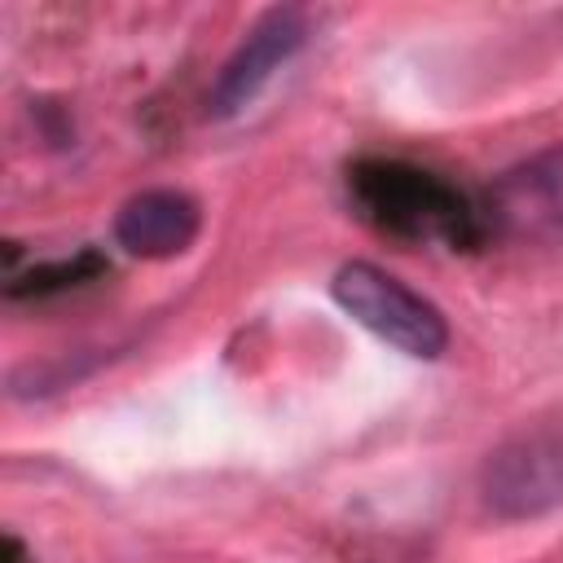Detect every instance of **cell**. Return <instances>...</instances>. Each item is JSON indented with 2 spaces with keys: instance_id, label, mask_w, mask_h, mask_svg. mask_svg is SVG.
I'll use <instances>...</instances> for the list:
<instances>
[{
  "instance_id": "cell-6",
  "label": "cell",
  "mask_w": 563,
  "mask_h": 563,
  "mask_svg": "<svg viewBox=\"0 0 563 563\" xmlns=\"http://www.w3.org/2000/svg\"><path fill=\"white\" fill-rule=\"evenodd\" d=\"M202 224L198 202L185 189H145L114 216V242L141 260H167L194 246Z\"/></svg>"
},
{
  "instance_id": "cell-8",
  "label": "cell",
  "mask_w": 563,
  "mask_h": 563,
  "mask_svg": "<svg viewBox=\"0 0 563 563\" xmlns=\"http://www.w3.org/2000/svg\"><path fill=\"white\" fill-rule=\"evenodd\" d=\"M4 550H9V563H26V554H22V545H18V541H13V537H9V541H4Z\"/></svg>"
},
{
  "instance_id": "cell-2",
  "label": "cell",
  "mask_w": 563,
  "mask_h": 563,
  "mask_svg": "<svg viewBox=\"0 0 563 563\" xmlns=\"http://www.w3.org/2000/svg\"><path fill=\"white\" fill-rule=\"evenodd\" d=\"M334 299L365 330H374L378 339H387L391 347H400L409 356L431 361L449 347L444 312L431 299H422L418 290H409L400 277L383 273L378 264H365V260L343 264L334 273Z\"/></svg>"
},
{
  "instance_id": "cell-1",
  "label": "cell",
  "mask_w": 563,
  "mask_h": 563,
  "mask_svg": "<svg viewBox=\"0 0 563 563\" xmlns=\"http://www.w3.org/2000/svg\"><path fill=\"white\" fill-rule=\"evenodd\" d=\"M352 198L361 211L400 238H444V242H475L484 229V216L440 176L396 163V158H369L352 172Z\"/></svg>"
},
{
  "instance_id": "cell-5",
  "label": "cell",
  "mask_w": 563,
  "mask_h": 563,
  "mask_svg": "<svg viewBox=\"0 0 563 563\" xmlns=\"http://www.w3.org/2000/svg\"><path fill=\"white\" fill-rule=\"evenodd\" d=\"M308 35V22L299 9H268L251 31L246 40L238 44V53L224 62L220 79L211 84V114H238L242 106H251V97L268 84V75L303 44Z\"/></svg>"
},
{
  "instance_id": "cell-7",
  "label": "cell",
  "mask_w": 563,
  "mask_h": 563,
  "mask_svg": "<svg viewBox=\"0 0 563 563\" xmlns=\"http://www.w3.org/2000/svg\"><path fill=\"white\" fill-rule=\"evenodd\" d=\"M97 273H106V260L97 251H84L75 260H57V264H40L31 268L26 277H13L9 282V295L22 299V295H48V290H66V286H79V282H92Z\"/></svg>"
},
{
  "instance_id": "cell-3",
  "label": "cell",
  "mask_w": 563,
  "mask_h": 563,
  "mask_svg": "<svg viewBox=\"0 0 563 563\" xmlns=\"http://www.w3.org/2000/svg\"><path fill=\"white\" fill-rule=\"evenodd\" d=\"M479 216L497 238L563 246V145H550L501 172Z\"/></svg>"
},
{
  "instance_id": "cell-4",
  "label": "cell",
  "mask_w": 563,
  "mask_h": 563,
  "mask_svg": "<svg viewBox=\"0 0 563 563\" xmlns=\"http://www.w3.org/2000/svg\"><path fill=\"white\" fill-rule=\"evenodd\" d=\"M484 501L506 519H528L563 501V440L550 431H523L488 453Z\"/></svg>"
}]
</instances>
